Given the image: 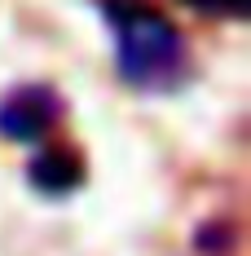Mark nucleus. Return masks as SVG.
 Listing matches in <instances>:
<instances>
[{
    "instance_id": "obj_1",
    "label": "nucleus",
    "mask_w": 251,
    "mask_h": 256,
    "mask_svg": "<svg viewBox=\"0 0 251 256\" xmlns=\"http://www.w3.org/2000/svg\"><path fill=\"white\" fill-rule=\"evenodd\" d=\"M106 22L115 26V62L132 88L168 93L190 76L185 36L159 9L141 0H106Z\"/></svg>"
},
{
    "instance_id": "obj_2",
    "label": "nucleus",
    "mask_w": 251,
    "mask_h": 256,
    "mask_svg": "<svg viewBox=\"0 0 251 256\" xmlns=\"http://www.w3.org/2000/svg\"><path fill=\"white\" fill-rule=\"evenodd\" d=\"M62 120V98L49 84H18L0 98V137L9 142H40Z\"/></svg>"
},
{
    "instance_id": "obj_3",
    "label": "nucleus",
    "mask_w": 251,
    "mask_h": 256,
    "mask_svg": "<svg viewBox=\"0 0 251 256\" xmlns=\"http://www.w3.org/2000/svg\"><path fill=\"white\" fill-rule=\"evenodd\" d=\"M26 177L35 190H44V194H71L79 190V181H84V164H79L71 150H40L31 164H26Z\"/></svg>"
},
{
    "instance_id": "obj_4",
    "label": "nucleus",
    "mask_w": 251,
    "mask_h": 256,
    "mask_svg": "<svg viewBox=\"0 0 251 256\" xmlns=\"http://www.w3.org/2000/svg\"><path fill=\"white\" fill-rule=\"evenodd\" d=\"M181 4H190L194 14H207V18H247V4L251 0H181Z\"/></svg>"
}]
</instances>
